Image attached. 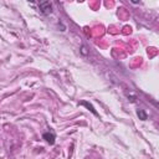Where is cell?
Masks as SVG:
<instances>
[{
  "label": "cell",
  "mask_w": 159,
  "mask_h": 159,
  "mask_svg": "<svg viewBox=\"0 0 159 159\" xmlns=\"http://www.w3.org/2000/svg\"><path fill=\"white\" fill-rule=\"evenodd\" d=\"M137 116L139 117L140 120H147L148 119V114L144 109H137Z\"/></svg>",
  "instance_id": "cell-4"
},
{
  "label": "cell",
  "mask_w": 159,
  "mask_h": 159,
  "mask_svg": "<svg viewBox=\"0 0 159 159\" xmlns=\"http://www.w3.org/2000/svg\"><path fill=\"white\" fill-rule=\"evenodd\" d=\"M42 138H43L50 145H52V144H55L56 134H55V132H53L52 129H50V130H47V132H45V133L42 134Z\"/></svg>",
  "instance_id": "cell-2"
},
{
  "label": "cell",
  "mask_w": 159,
  "mask_h": 159,
  "mask_svg": "<svg viewBox=\"0 0 159 159\" xmlns=\"http://www.w3.org/2000/svg\"><path fill=\"white\" fill-rule=\"evenodd\" d=\"M78 104H80V106H84V107H87V109H89V111H91L96 117H98V116H99V114L97 113V111L93 108V106H92L89 102H87V101H82V102H80Z\"/></svg>",
  "instance_id": "cell-3"
},
{
  "label": "cell",
  "mask_w": 159,
  "mask_h": 159,
  "mask_svg": "<svg viewBox=\"0 0 159 159\" xmlns=\"http://www.w3.org/2000/svg\"><path fill=\"white\" fill-rule=\"evenodd\" d=\"M39 9L43 15H50L52 12V4L50 1H41L39 2Z\"/></svg>",
  "instance_id": "cell-1"
}]
</instances>
